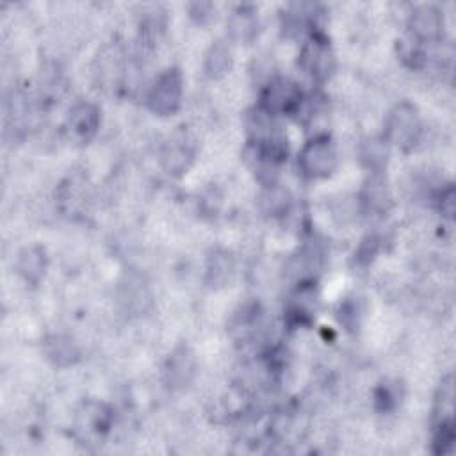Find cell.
Returning a JSON list of instances; mask_svg holds the SVG:
<instances>
[{"label": "cell", "mask_w": 456, "mask_h": 456, "mask_svg": "<svg viewBox=\"0 0 456 456\" xmlns=\"http://www.w3.org/2000/svg\"><path fill=\"white\" fill-rule=\"evenodd\" d=\"M420 135H422V121L417 107L410 102L395 103L385 118V128H383L385 142L403 151H410L415 148Z\"/></svg>", "instance_id": "obj_1"}, {"label": "cell", "mask_w": 456, "mask_h": 456, "mask_svg": "<svg viewBox=\"0 0 456 456\" xmlns=\"http://www.w3.org/2000/svg\"><path fill=\"white\" fill-rule=\"evenodd\" d=\"M338 166L337 146L330 135L321 134L305 142L297 155V167L308 180H322L333 175Z\"/></svg>", "instance_id": "obj_2"}, {"label": "cell", "mask_w": 456, "mask_h": 456, "mask_svg": "<svg viewBox=\"0 0 456 456\" xmlns=\"http://www.w3.org/2000/svg\"><path fill=\"white\" fill-rule=\"evenodd\" d=\"M305 100L306 98L303 96V91L294 80L287 77H274L264 87L260 94L258 109L273 118L285 116V114H297L301 112Z\"/></svg>", "instance_id": "obj_3"}, {"label": "cell", "mask_w": 456, "mask_h": 456, "mask_svg": "<svg viewBox=\"0 0 456 456\" xmlns=\"http://www.w3.org/2000/svg\"><path fill=\"white\" fill-rule=\"evenodd\" d=\"M183 96V75L178 68L164 69L153 86L148 91L146 105L157 116H173L180 105Z\"/></svg>", "instance_id": "obj_4"}, {"label": "cell", "mask_w": 456, "mask_h": 456, "mask_svg": "<svg viewBox=\"0 0 456 456\" xmlns=\"http://www.w3.org/2000/svg\"><path fill=\"white\" fill-rule=\"evenodd\" d=\"M299 66L301 69L315 82H324L335 71V53L328 37L314 30L299 53Z\"/></svg>", "instance_id": "obj_5"}, {"label": "cell", "mask_w": 456, "mask_h": 456, "mask_svg": "<svg viewBox=\"0 0 456 456\" xmlns=\"http://www.w3.org/2000/svg\"><path fill=\"white\" fill-rule=\"evenodd\" d=\"M406 27L411 43L419 46L438 43L445 32L444 12L433 4H420L410 12Z\"/></svg>", "instance_id": "obj_6"}, {"label": "cell", "mask_w": 456, "mask_h": 456, "mask_svg": "<svg viewBox=\"0 0 456 456\" xmlns=\"http://www.w3.org/2000/svg\"><path fill=\"white\" fill-rule=\"evenodd\" d=\"M196 157V139L185 128L176 130L162 146L160 164L171 176H182L187 173Z\"/></svg>", "instance_id": "obj_7"}, {"label": "cell", "mask_w": 456, "mask_h": 456, "mask_svg": "<svg viewBox=\"0 0 456 456\" xmlns=\"http://www.w3.org/2000/svg\"><path fill=\"white\" fill-rule=\"evenodd\" d=\"M114 413L100 401H86L75 415V431L80 440H102L112 428Z\"/></svg>", "instance_id": "obj_8"}, {"label": "cell", "mask_w": 456, "mask_h": 456, "mask_svg": "<svg viewBox=\"0 0 456 456\" xmlns=\"http://www.w3.org/2000/svg\"><path fill=\"white\" fill-rule=\"evenodd\" d=\"M100 121H102V116H100L98 105L93 102L82 100L69 107L66 114L64 128L71 141L86 144L96 135L100 128Z\"/></svg>", "instance_id": "obj_9"}, {"label": "cell", "mask_w": 456, "mask_h": 456, "mask_svg": "<svg viewBox=\"0 0 456 456\" xmlns=\"http://www.w3.org/2000/svg\"><path fill=\"white\" fill-rule=\"evenodd\" d=\"M196 369H198V362H196L194 351L185 344L176 346L166 358V363L162 369L166 387L171 390L187 388L196 376Z\"/></svg>", "instance_id": "obj_10"}, {"label": "cell", "mask_w": 456, "mask_h": 456, "mask_svg": "<svg viewBox=\"0 0 456 456\" xmlns=\"http://www.w3.org/2000/svg\"><path fill=\"white\" fill-rule=\"evenodd\" d=\"M48 267V253L41 244H28L16 255V273L27 283L36 287Z\"/></svg>", "instance_id": "obj_11"}, {"label": "cell", "mask_w": 456, "mask_h": 456, "mask_svg": "<svg viewBox=\"0 0 456 456\" xmlns=\"http://www.w3.org/2000/svg\"><path fill=\"white\" fill-rule=\"evenodd\" d=\"M43 354L53 367L64 369L80 360V347L69 335L52 333L43 340Z\"/></svg>", "instance_id": "obj_12"}, {"label": "cell", "mask_w": 456, "mask_h": 456, "mask_svg": "<svg viewBox=\"0 0 456 456\" xmlns=\"http://www.w3.org/2000/svg\"><path fill=\"white\" fill-rule=\"evenodd\" d=\"M226 30L232 41L248 45L251 43L258 34V14L253 5H237L228 20H226Z\"/></svg>", "instance_id": "obj_13"}, {"label": "cell", "mask_w": 456, "mask_h": 456, "mask_svg": "<svg viewBox=\"0 0 456 456\" xmlns=\"http://www.w3.org/2000/svg\"><path fill=\"white\" fill-rule=\"evenodd\" d=\"M362 205L369 214L383 216L388 212L392 205V196L385 180L383 173H370L367 182L363 183L362 194H360Z\"/></svg>", "instance_id": "obj_14"}, {"label": "cell", "mask_w": 456, "mask_h": 456, "mask_svg": "<svg viewBox=\"0 0 456 456\" xmlns=\"http://www.w3.org/2000/svg\"><path fill=\"white\" fill-rule=\"evenodd\" d=\"M232 66H233V57H232L230 46L223 39L214 41L208 46L203 59L205 75L212 80H219L232 69Z\"/></svg>", "instance_id": "obj_15"}, {"label": "cell", "mask_w": 456, "mask_h": 456, "mask_svg": "<svg viewBox=\"0 0 456 456\" xmlns=\"http://www.w3.org/2000/svg\"><path fill=\"white\" fill-rule=\"evenodd\" d=\"M454 376L449 372L442 378L433 403V426L454 420Z\"/></svg>", "instance_id": "obj_16"}, {"label": "cell", "mask_w": 456, "mask_h": 456, "mask_svg": "<svg viewBox=\"0 0 456 456\" xmlns=\"http://www.w3.org/2000/svg\"><path fill=\"white\" fill-rule=\"evenodd\" d=\"M233 258L226 249H214L207 260V283L210 287H223L232 280Z\"/></svg>", "instance_id": "obj_17"}, {"label": "cell", "mask_w": 456, "mask_h": 456, "mask_svg": "<svg viewBox=\"0 0 456 456\" xmlns=\"http://www.w3.org/2000/svg\"><path fill=\"white\" fill-rule=\"evenodd\" d=\"M360 160L369 173H383L388 160V144L383 137L367 139L360 146Z\"/></svg>", "instance_id": "obj_18"}, {"label": "cell", "mask_w": 456, "mask_h": 456, "mask_svg": "<svg viewBox=\"0 0 456 456\" xmlns=\"http://www.w3.org/2000/svg\"><path fill=\"white\" fill-rule=\"evenodd\" d=\"M121 301L126 306V310L134 314H142L151 303V294L148 287L142 283V280L128 278V281L121 287Z\"/></svg>", "instance_id": "obj_19"}, {"label": "cell", "mask_w": 456, "mask_h": 456, "mask_svg": "<svg viewBox=\"0 0 456 456\" xmlns=\"http://www.w3.org/2000/svg\"><path fill=\"white\" fill-rule=\"evenodd\" d=\"M403 397L401 387L397 381H383L374 390V406L381 413H388L397 408L399 401Z\"/></svg>", "instance_id": "obj_20"}, {"label": "cell", "mask_w": 456, "mask_h": 456, "mask_svg": "<svg viewBox=\"0 0 456 456\" xmlns=\"http://www.w3.org/2000/svg\"><path fill=\"white\" fill-rule=\"evenodd\" d=\"M456 431H454V420L442 422L433 426V440H431V451L435 454H449L454 447Z\"/></svg>", "instance_id": "obj_21"}, {"label": "cell", "mask_w": 456, "mask_h": 456, "mask_svg": "<svg viewBox=\"0 0 456 456\" xmlns=\"http://www.w3.org/2000/svg\"><path fill=\"white\" fill-rule=\"evenodd\" d=\"M378 251H379V239H378L376 235H367V237L362 240V244L358 246L356 253H354L356 262H360V264H369V262L376 256Z\"/></svg>", "instance_id": "obj_22"}, {"label": "cell", "mask_w": 456, "mask_h": 456, "mask_svg": "<svg viewBox=\"0 0 456 456\" xmlns=\"http://www.w3.org/2000/svg\"><path fill=\"white\" fill-rule=\"evenodd\" d=\"M436 203H438V208H440L442 216H445L447 219H452V214H454V187L451 183H447L438 192Z\"/></svg>", "instance_id": "obj_23"}, {"label": "cell", "mask_w": 456, "mask_h": 456, "mask_svg": "<svg viewBox=\"0 0 456 456\" xmlns=\"http://www.w3.org/2000/svg\"><path fill=\"white\" fill-rule=\"evenodd\" d=\"M214 5L208 2H194L189 5V14L198 23H208L214 18Z\"/></svg>", "instance_id": "obj_24"}]
</instances>
